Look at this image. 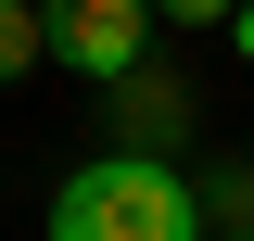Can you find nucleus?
<instances>
[{"label": "nucleus", "instance_id": "f257e3e1", "mask_svg": "<svg viewBox=\"0 0 254 241\" xmlns=\"http://www.w3.org/2000/svg\"><path fill=\"white\" fill-rule=\"evenodd\" d=\"M38 241H203V190H190L165 152H89V165L51 190Z\"/></svg>", "mask_w": 254, "mask_h": 241}, {"label": "nucleus", "instance_id": "f03ea898", "mask_svg": "<svg viewBox=\"0 0 254 241\" xmlns=\"http://www.w3.org/2000/svg\"><path fill=\"white\" fill-rule=\"evenodd\" d=\"M38 51L89 89H127L153 63V0H38Z\"/></svg>", "mask_w": 254, "mask_h": 241}, {"label": "nucleus", "instance_id": "7ed1b4c3", "mask_svg": "<svg viewBox=\"0 0 254 241\" xmlns=\"http://www.w3.org/2000/svg\"><path fill=\"white\" fill-rule=\"evenodd\" d=\"M190 127V76H165V63H140L115 89V152H153V140H178Z\"/></svg>", "mask_w": 254, "mask_h": 241}, {"label": "nucleus", "instance_id": "20e7f679", "mask_svg": "<svg viewBox=\"0 0 254 241\" xmlns=\"http://www.w3.org/2000/svg\"><path fill=\"white\" fill-rule=\"evenodd\" d=\"M38 0H0V89H13V76H38Z\"/></svg>", "mask_w": 254, "mask_h": 241}, {"label": "nucleus", "instance_id": "39448f33", "mask_svg": "<svg viewBox=\"0 0 254 241\" xmlns=\"http://www.w3.org/2000/svg\"><path fill=\"white\" fill-rule=\"evenodd\" d=\"M229 13H242V0H153V26H178V38L190 26H229Z\"/></svg>", "mask_w": 254, "mask_h": 241}, {"label": "nucleus", "instance_id": "423d86ee", "mask_svg": "<svg viewBox=\"0 0 254 241\" xmlns=\"http://www.w3.org/2000/svg\"><path fill=\"white\" fill-rule=\"evenodd\" d=\"M229 51H242V63H254V0H242V13H229Z\"/></svg>", "mask_w": 254, "mask_h": 241}, {"label": "nucleus", "instance_id": "0eeeda50", "mask_svg": "<svg viewBox=\"0 0 254 241\" xmlns=\"http://www.w3.org/2000/svg\"><path fill=\"white\" fill-rule=\"evenodd\" d=\"M242 152H254V140H242Z\"/></svg>", "mask_w": 254, "mask_h": 241}]
</instances>
